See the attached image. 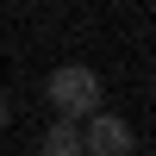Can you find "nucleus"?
Instances as JSON below:
<instances>
[{
  "mask_svg": "<svg viewBox=\"0 0 156 156\" xmlns=\"http://www.w3.org/2000/svg\"><path fill=\"white\" fill-rule=\"evenodd\" d=\"M44 100L56 106V119H94L100 112V75L87 69V62H62V69H50L44 81Z\"/></svg>",
  "mask_w": 156,
  "mask_h": 156,
  "instance_id": "1",
  "label": "nucleus"
},
{
  "mask_svg": "<svg viewBox=\"0 0 156 156\" xmlns=\"http://www.w3.org/2000/svg\"><path fill=\"white\" fill-rule=\"evenodd\" d=\"M131 150H137V137L119 112H94L81 125V156H131Z\"/></svg>",
  "mask_w": 156,
  "mask_h": 156,
  "instance_id": "2",
  "label": "nucleus"
},
{
  "mask_svg": "<svg viewBox=\"0 0 156 156\" xmlns=\"http://www.w3.org/2000/svg\"><path fill=\"white\" fill-rule=\"evenodd\" d=\"M44 156H81V125L56 119V125L44 131Z\"/></svg>",
  "mask_w": 156,
  "mask_h": 156,
  "instance_id": "3",
  "label": "nucleus"
},
{
  "mask_svg": "<svg viewBox=\"0 0 156 156\" xmlns=\"http://www.w3.org/2000/svg\"><path fill=\"white\" fill-rule=\"evenodd\" d=\"M6 119H12V100H6V94H0V125H6Z\"/></svg>",
  "mask_w": 156,
  "mask_h": 156,
  "instance_id": "4",
  "label": "nucleus"
}]
</instances>
